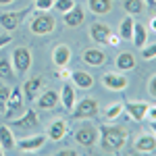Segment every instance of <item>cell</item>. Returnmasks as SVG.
Instances as JSON below:
<instances>
[{"instance_id":"obj_1","label":"cell","mask_w":156,"mask_h":156,"mask_svg":"<svg viewBox=\"0 0 156 156\" xmlns=\"http://www.w3.org/2000/svg\"><path fill=\"white\" fill-rule=\"evenodd\" d=\"M98 144L104 152L117 154L127 142V131L119 125H100L98 127Z\"/></svg>"},{"instance_id":"obj_2","label":"cell","mask_w":156,"mask_h":156,"mask_svg":"<svg viewBox=\"0 0 156 156\" xmlns=\"http://www.w3.org/2000/svg\"><path fill=\"white\" fill-rule=\"evenodd\" d=\"M29 29L36 36H48L56 29V19L48 11H40L29 19Z\"/></svg>"},{"instance_id":"obj_3","label":"cell","mask_w":156,"mask_h":156,"mask_svg":"<svg viewBox=\"0 0 156 156\" xmlns=\"http://www.w3.org/2000/svg\"><path fill=\"white\" fill-rule=\"evenodd\" d=\"M12 69H15V75H27V71L31 69V50L25 48V46H19V48L12 50Z\"/></svg>"},{"instance_id":"obj_4","label":"cell","mask_w":156,"mask_h":156,"mask_svg":"<svg viewBox=\"0 0 156 156\" xmlns=\"http://www.w3.org/2000/svg\"><path fill=\"white\" fill-rule=\"evenodd\" d=\"M98 102L94 98H83V100H79V102H75V106H73V117L79 121H90V119H96L98 117Z\"/></svg>"},{"instance_id":"obj_5","label":"cell","mask_w":156,"mask_h":156,"mask_svg":"<svg viewBox=\"0 0 156 156\" xmlns=\"http://www.w3.org/2000/svg\"><path fill=\"white\" fill-rule=\"evenodd\" d=\"M23 90L21 87H12L11 96H9V102H6V108H4V117L6 119H17L19 115H23Z\"/></svg>"},{"instance_id":"obj_6","label":"cell","mask_w":156,"mask_h":156,"mask_svg":"<svg viewBox=\"0 0 156 156\" xmlns=\"http://www.w3.org/2000/svg\"><path fill=\"white\" fill-rule=\"evenodd\" d=\"M29 11L27 9H21V11H11V12H2L0 15V27L6 29V31H15L17 27H21L25 19H27Z\"/></svg>"},{"instance_id":"obj_7","label":"cell","mask_w":156,"mask_h":156,"mask_svg":"<svg viewBox=\"0 0 156 156\" xmlns=\"http://www.w3.org/2000/svg\"><path fill=\"white\" fill-rule=\"evenodd\" d=\"M98 127H94V125H81L77 131H75V144L83 146V148H92V146L98 144Z\"/></svg>"},{"instance_id":"obj_8","label":"cell","mask_w":156,"mask_h":156,"mask_svg":"<svg viewBox=\"0 0 156 156\" xmlns=\"http://www.w3.org/2000/svg\"><path fill=\"white\" fill-rule=\"evenodd\" d=\"M11 127H17V129H36V127H40L37 110H23V115H19L17 119H11Z\"/></svg>"},{"instance_id":"obj_9","label":"cell","mask_w":156,"mask_h":156,"mask_svg":"<svg viewBox=\"0 0 156 156\" xmlns=\"http://www.w3.org/2000/svg\"><path fill=\"white\" fill-rule=\"evenodd\" d=\"M102 83L106 90H112V92H123L127 87V77L121 71H108L102 75Z\"/></svg>"},{"instance_id":"obj_10","label":"cell","mask_w":156,"mask_h":156,"mask_svg":"<svg viewBox=\"0 0 156 156\" xmlns=\"http://www.w3.org/2000/svg\"><path fill=\"white\" fill-rule=\"evenodd\" d=\"M125 106V112H127V117L135 123H140V121L146 119V112H148V102H142V100H129V102H125L123 104Z\"/></svg>"},{"instance_id":"obj_11","label":"cell","mask_w":156,"mask_h":156,"mask_svg":"<svg viewBox=\"0 0 156 156\" xmlns=\"http://www.w3.org/2000/svg\"><path fill=\"white\" fill-rule=\"evenodd\" d=\"M37 102V108H42V110H52V108L58 106L60 102V96L56 90H46V92H40L36 98Z\"/></svg>"},{"instance_id":"obj_12","label":"cell","mask_w":156,"mask_h":156,"mask_svg":"<svg viewBox=\"0 0 156 156\" xmlns=\"http://www.w3.org/2000/svg\"><path fill=\"white\" fill-rule=\"evenodd\" d=\"M81 60L87 67H102L108 60V56H106V52L100 48H85L83 54H81Z\"/></svg>"},{"instance_id":"obj_13","label":"cell","mask_w":156,"mask_h":156,"mask_svg":"<svg viewBox=\"0 0 156 156\" xmlns=\"http://www.w3.org/2000/svg\"><path fill=\"white\" fill-rule=\"evenodd\" d=\"M135 150L137 152H142V154H152L156 152V135L152 131L150 133H140L137 137H135Z\"/></svg>"},{"instance_id":"obj_14","label":"cell","mask_w":156,"mask_h":156,"mask_svg":"<svg viewBox=\"0 0 156 156\" xmlns=\"http://www.w3.org/2000/svg\"><path fill=\"white\" fill-rule=\"evenodd\" d=\"M46 135H31V137H23V140H19L17 144H15V148H19L21 152H36V150H40L42 146L46 144Z\"/></svg>"},{"instance_id":"obj_15","label":"cell","mask_w":156,"mask_h":156,"mask_svg":"<svg viewBox=\"0 0 156 156\" xmlns=\"http://www.w3.org/2000/svg\"><path fill=\"white\" fill-rule=\"evenodd\" d=\"M67 131H69L67 121H65V119H56V121H52V123H50L46 137H48V140H52V142H60V140L67 135Z\"/></svg>"},{"instance_id":"obj_16","label":"cell","mask_w":156,"mask_h":156,"mask_svg":"<svg viewBox=\"0 0 156 156\" xmlns=\"http://www.w3.org/2000/svg\"><path fill=\"white\" fill-rule=\"evenodd\" d=\"M42 87H44V79L42 77H31V79H27L23 83V96L27 98V100H36L37 94L42 92Z\"/></svg>"},{"instance_id":"obj_17","label":"cell","mask_w":156,"mask_h":156,"mask_svg":"<svg viewBox=\"0 0 156 156\" xmlns=\"http://www.w3.org/2000/svg\"><path fill=\"white\" fill-rule=\"evenodd\" d=\"M65 17H62V21H65V25L67 27H79V25L85 21V12L81 6H73L71 11L62 12Z\"/></svg>"},{"instance_id":"obj_18","label":"cell","mask_w":156,"mask_h":156,"mask_svg":"<svg viewBox=\"0 0 156 156\" xmlns=\"http://www.w3.org/2000/svg\"><path fill=\"white\" fill-rule=\"evenodd\" d=\"M108 36H110V25H106V23H92V27H90V37H92L96 44H106Z\"/></svg>"},{"instance_id":"obj_19","label":"cell","mask_w":156,"mask_h":156,"mask_svg":"<svg viewBox=\"0 0 156 156\" xmlns=\"http://www.w3.org/2000/svg\"><path fill=\"white\" fill-rule=\"evenodd\" d=\"M69 60H71V48L69 46H65V44L54 46V50H52V62L56 67H67Z\"/></svg>"},{"instance_id":"obj_20","label":"cell","mask_w":156,"mask_h":156,"mask_svg":"<svg viewBox=\"0 0 156 156\" xmlns=\"http://www.w3.org/2000/svg\"><path fill=\"white\" fill-rule=\"evenodd\" d=\"M60 102H62V106L67 108V110H73L75 106V85L73 83H65L60 87Z\"/></svg>"},{"instance_id":"obj_21","label":"cell","mask_w":156,"mask_h":156,"mask_svg":"<svg viewBox=\"0 0 156 156\" xmlns=\"http://www.w3.org/2000/svg\"><path fill=\"white\" fill-rule=\"evenodd\" d=\"M131 42H133L135 48H144V46H146V42H148V29L144 27V23H135V25H133Z\"/></svg>"},{"instance_id":"obj_22","label":"cell","mask_w":156,"mask_h":156,"mask_svg":"<svg viewBox=\"0 0 156 156\" xmlns=\"http://www.w3.org/2000/svg\"><path fill=\"white\" fill-rule=\"evenodd\" d=\"M115 62H117V69H119L121 73L133 71V69H135V56H133L131 52H121Z\"/></svg>"},{"instance_id":"obj_23","label":"cell","mask_w":156,"mask_h":156,"mask_svg":"<svg viewBox=\"0 0 156 156\" xmlns=\"http://www.w3.org/2000/svg\"><path fill=\"white\" fill-rule=\"evenodd\" d=\"M71 79H73V83L77 85V87H81V90H90L94 85V77L85 71H73Z\"/></svg>"},{"instance_id":"obj_24","label":"cell","mask_w":156,"mask_h":156,"mask_svg":"<svg viewBox=\"0 0 156 156\" xmlns=\"http://www.w3.org/2000/svg\"><path fill=\"white\" fill-rule=\"evenodd\" d=\"M87 6L94 15H108L112 11V0H87Z\"/></svg>"},{"instance_id":"obj_25","label":"cell","mask_w":156,"mask_h":156,"mask_svg":"<svg viewBox=\"0 0 156 156\" xmlns=\"http://www.w3.org/2000/svg\"><path fill=\"white\" fill-rule=\"evenodd\" d=\"M15 144H17V140H15V135H12L11 127L2 125V127H0V146L4 148V152L12 150V148H15Z\"/></svg>"},{"instance_id":"obj_26","label":"cell","mask_w":156,"mask_h":156,"mask_svg":"<svg viewBox=\"0 0 156 156\" xmlns=\"http://www.w3.org/2000/svg\"><path fill=\"white\" fill-rule=\"evenodd\" d=\"M133 25H135V21H133V15H127L123 21H121V25H119V34L121 36V40H131V36H133Z\"/></svg>"},{"instance_id":"obj_27","label":"cell","mask_w":156,"mask_h":156,"mask_svg":"<svg viewBox=\"0 0 156 156\" xmlns=\"http://www.w3.org/2000/svg\"><path fill=\"white\" fill-rule=\"evenodd\" d=\"M125 112V106H123V102H115V104H110V106H106V110L102 112V117H104V121H117Z\"/></svg>"},{"instance_id":"obj_28","label":"cell","mask_w":156,"mask_h":156,"mask_svg":"<svg viewBox=\"0 0 156 156\" xmlns=\"http://www.w3.org/2000/svg\"><path fill=\"white\" fill-rule=\"evenodd\" d=\"M146 0H123V9L127 11V15H140L146 11Z\"/></svg>"},{"instance_id":"obj_29","label":"cell","mask_w":156,"mask_h":156,"mask_svg":"<svg viewBox=\"0 0 156 156\" xmlns=\"http://www.w3.org/2000/svg\"><path fill=\"white\" fill-rule=\"evenodd\" d=\"M0 79H2V81L15 79V69H12L11 58H0Z\"/></svg>"},{"instance_id":"obj_30","label":"cell","mask_w":156,"mask_h":156,"mask_svg":"<svg viewBox=\"0 0 156 156\" xmlns=\"http://www.w3.org/2000/svg\"><path fill=\"white\" fill-rule=\"evenodd\" d=\"M73 6H75L73 0H54V4H52V9H54V11H60V12L71 11Z\"/></svg>"},{"instance_id":"obj_31","label":"cell","mask_w":156,"mask_h":156,"mask_svg":"<svg viewBox=\"0 0 156 156\" xmlns=\"http://www.w3.org/2000/svg\"><path fill=\"white\" fill-rule=\"evenodd\" d=\"M9 96H11V90H9L4 83H0V112H4L6 102H9Z\"/></svg>"},{"instance_id":"obj_32","label":"cell","mask_w":156,"mask_h":156,"mask_svg":"<svg viewBox=\"0 0 156 156\" xmlns=\"http://www.w3.org/2000/svg\"><path fill=\"white\" fill-rule=\"evenodd\" d=\"M140 50H142V58L144 60L156 58V42L154 44H148V46H144V48H140Z\"/></svg>"},{"instance_id":"obj_33","label":"cell","mask_w":156,"mask_h":156,"mask_svg":"<svg viewBox=\"0 0 156 156\" xmlns=\"http://www.w3.org/2000/svg\"><path fill=\"white\" fill-rule=\"evenodd\" d=\"M52 4H54V0H36L34 2V6H36L37 11H50Z\"/></svg>"},{"instance_id":"obj_34","label":"cell","mask_w":156,"mask_h":156,"mask_svg":"<svg viewBox=\"0 0 156 156\" xmlns=\"http://www.w3.org/2000/svg\"><path fill=\"white\" fill-rule=\"evenodd\" d=\"M71 69H69V65L67 67H56V77L58 79H71Z\"/></svg>"},{"instance_id":"obj_35","label":"cell","mask_w":156,"mask_h":156,"mask_svg":"<svg viewBox=\"0 0 156 156\" xmlns=\"http://www.w3.org/2000/svg\"><path fill=\"white\" fill-rule=\"evenodd\" d=\"M148 94L152 98H156V73L150 77V83H148Z\"/></svg>"},{"instance_id":"obj_36","label":"cell","mask_w":156,"mask_h":156,"mask_svg":"<svg viewBox=\"0 0 156 156\" xmlns=\"http://www.w3.org/2000/svg\"><path fill=\"white\" fill-rule=\"evenodd\" d=\"M106 44H110V46H119V44H121V36H119V34H112V31H110V36H108Z\"/></svg>"},{"instance_id":"obj_37","label":"cell","mask_w":156,"mask_h":156,"mask_svg":"<svg viewBox=\"0 0 156 156\" xmlns=\"http://www.w3.org/2000/svg\"><path fill=\"white\" fill-rule=\"evenodd\" d=\"M146 119L156 121V106H148V112H146Z\"/></svg>"},{"instance_id":"obj_38","label":"cell","mask_w":156,"mask_h":156,"mask_svg":"<svg viewBox=\"0 0 156 156\" xmlns=\"http://www.w3.org/2000/svg\"><path fill=\"white\" fill-rule=\"evenodd\" d=\"M6 44H12V37L11 36H0V48H4Z\"/></svg>"},{"instance_id":"obj_39","label":"cell","mask_w":156,"mask_h":156,"mask_svg":"<svg viewBox=\"0 0 156 156\" xmlns=\"http://www.w3.org/2000/svg\"><path fill=\"white\" fill-rule=\"evenodd\" d=\"M58 154H60V156H75L77 152H75V150H60Z\"/></svg>"},{"instance_id":"obj_40","label":"cell","mask_w":156,"mask_h":156,"mask_svg":"<svg viewBox=\"0 0 156 156\" xmlns=\"http://www.w3.org/2000/svg\"><path fill=\"white\" fill-rule=\"evenodd\" d=\"M150 131L156 135V121H150Z\"/></svg>"},{"instance_id":"obj_41","label":"cell","mask_w":156,"mask_h":156,"mask_svg":"<svg viewBox=\"0 0 156 156\" xmlns=\"http://www.w3.org/2000/svg\"><path fill=\"white\" fill-rule=\"evenodd\" d=\"M150 29L156 31V17H152V21H150Z\"/></svg>"},{"instance_id":"obj_42","label":"cell","mask_w":156,"mask_h":156,"mask_svg":"<svg viewBox=\"0 0 156 156\" xmlns=\"http://www.w3.org/2000/svg\"><path fill=\"white\" fill-rule=\"evenodd\" d=\"M146 4L148 6H156V0H146Z\"/></svg>"},{"instance_id":"obj_43","label":"cell","mask_w":156,"mask_h":156,"mask_svg":"<svg viewBox=\"0 0 156 156\" xmlns=\"http://www.w3.org/2000/svg\"><path fill=\"white\" fill-rule=\"evenodd\" d=\"M11 2H15V0H0V4H11Z\"/></svg>"},{"instance_id":"obj_44","label":"cell","mask_w":156,"mask_h":156,"mask_svg":"<svg viewBox=\"0 0 156 156\" xmlns=\"http://www.w3.org/2000/svg\"><path fill=\"white\" fill-rule=\"evenodd\" d=\"M2 154H4V148H2V146H0V156H2Z\"/></svg>"}]
</instances>
